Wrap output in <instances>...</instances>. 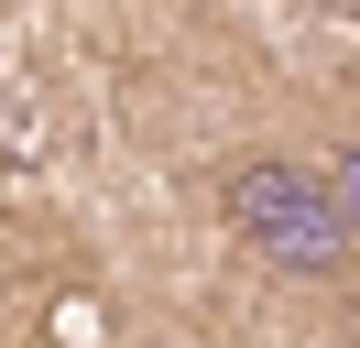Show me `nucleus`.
Instances as JSON below:
<instances>
[{"instance_id": "7ed1b4c3", "label": "nucleus", "mask_w": 360, "mask_h": 348, "mask_svg": "<svg viewBox=\"0 0 360 348\" xmlns=\"http://www.w3.org/2000/svg\"><path fill=\"white\" fill-rule=\"evenodd\" d=\"M349 348H360V304H349Z\"/></svg>"}, {"instance_id": "f03ea898", "label": "nucleus", "mask_w": 360, "mask_h": 348, "mask_svg": "<svg viewBox=\"0 0 360 348\" xmlns=\"http://www.w3.org/2000/svg\"><path fill=\"white\" fill-rule=\"evenodd\" d=\"M328 185H338V218H349V250H360V142L328 163Z\"/></svg>"}, {"instance_id": "f257e3e1", "label": "nucleus", "mask_w": 360, "mask_h": 348, "mask_svg": "<svg viewBox=\"0 0 360 348\" xmlns=\"http://www.w3.org/2000/svg\"><path fill=\"white\" fill-rule=\"evenodd\" d=\"M219 218H229V239H240L262 272H284V283H338L360 261L328 163H306V152H240V163L219 174Z\"/></svg>"}]
</instances>
